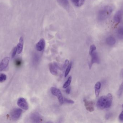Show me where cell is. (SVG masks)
<instances>
[{
    "mask_svg": "<svg viewBox=\"0 0 123 123\" xmlns=\"http://www.w3.org/2000/svg\"><path fill=\"white\" fill-rule=\"evenodd\" d=\"M112 96L110 93L107 96H102L97 102V107L101 110L109 108L112 105Z\"/></svg>",
    "mask_w": 123,
    "mask_h": 123,
    "instance_id": "cell-1",
    "label": "cell"
},
{
    "mask_svg": "<svg viewBox=\"0 0 123 123\" xmlns=\"http://www.w3.org/2000/svg\"><path fill=\"white\" fill-rule=\"evenodd\" d=\"M113 6L108 5L105 6L99 12L98 18L100 20H104L108 18L113 10Z\"/></svg>",
    "mask_w": 123,
    "mask_h": 123,
    "instance_id": "cell-2",
    "label": "cell"
},
{
    "mask_svg": "<svg viewBox=\"0 0 123 123\" xmlns=\"http://www.w3.org/2000/svg\"><path fill=\"white\" fill-rule=\"evenodd\" d=\"M50 92L53 95L57 97L58 99V101L61 104H62L64 103V99L61 91L55 87H51L50 88Z\"/></svg>",
    "mask_w": 123,
    "mask_h": 123,
    "instance_id": "cell-3",
    "label": "cell"
},
{
    "mask_svg": "<svg viewBox=\"0 0 123 123\" xmlns=\"http://www.w3.org/2000/svg\"><path fill=\"white\" fill-rule=\"evenodd\" d=\"M22 113V110L20 108H15L12 111L10 115L12 120L13 121L18 120L19 119Z\"/></svg>",
    "mask_w": 123,
    "mask_h": 123,
    "instance_id": "cell-4",
    "label": "cell"
},
{
    "mask_svg": "<svg viewBox=\"0 0 123 123\" xmlns=\"http://www.w3.org/2000/svg\"><path fill=\"white\" fill-rule=\"evenodd\" d=\"M50 71L53 75L57 76L58 75V70L60 69V66L56 63H51L49 64Z\"/></svg>",
    "mask_w": 123,
    "mask_h": 123,
    "instance_id": "cell-5",
    "label": "cell"
},
{
    "mask_svg": "<svg viewBox=\"0 0 123 123\" xmlns=\"http://www.w3.org/2000/svg\"><path fill=\"white\" fill-rule=\"evenodd\" d=\"M17 105L22 109L25 110L29 109V105L26 100L23 97H20L18 99L17 102Z\"/></svg>",
    "mask_w": 123,
    "mask_h": 123,
    "instance_id": "cell-6",
    "label": "cell"
},
{
    "mask_svg": "<svg viewBox=\"0 0 123 123\" xmlns=\"http://www.w3.org/2000/svg\"><path fill=\"white\" fill-rule=\"evenodd\" d=\"M10 58L8 57L4 58L0 62V71L5 70L8 65Z\"/></svg>",
    "mask_w": 123,
    "mask_h": 123,
    "instance_id": "cell-7",
    "label": "cell"
},
{
    "mask_svg": "<svg viewBox=\"0 0 123 123\" xmlns=\"http://www.w3.org/2000/svg\"><path fill=\"white\" fill-rule=\"evenodd\" d=\"M85 106L86 110L89 112H92L94 111V103L91 101H89L86 99L84 100Z\"/></svg>",
    "mask_w": 123,
    "mask_h": 123,
    "instance_id": "cell-8",
    "label": "cell"
},
{
    "mask_svg": "<svg viewBox=\"0 0 123 123\" xmlns=\"http://www.w3.org/2000/svg\"><path fill=\"white\" fill-rule=\"evenodd\" d=\"M30 118L34 123H40L43 121L42 117L38 113H32L30 116Z\"/></svg>",
    "mask_w": 123,
    "mask_h": 123,
    "instance_id": "cell-9",
    "label": "cell"
},
{
    "mask_svg": "<svg viewBox=\"0 0 123 123\" xmlns=\"http://www.w3.org/2000/svg\"><path fill=\"white\" fill-rule=\"evenodd\" d=\"M123 15V11L122 9H120L118 11L114 16V21L117 23H120L121 21V19Z\"/></svg>",
    "mask_w": 123,
    "mask_h": 123,
    "instance_id": "cell-10",
    "label": "cell"
},
{
    "mask_svg": "<svg viewBox=\"0 0 123 123\" xmlns=\"http://www.w3.org/2000/svg\"><path fill=\"white\" fill-rule=\"evenodd\" d=\"M92 56V60H91V63L89 65L90 68H91L92 66V64L95 63H99V57H98V55L97 53L94 51L92 55H90Z\"/></svg>",
    "mask_w": 123,
    "mask_h": 123,
    "instance_id": "cell-11",
    "label": "cell"
},
{
    "mask_svg": "<svg viewBox=\"0 0 123 123\" xmlns=\"http://www.w3.org/2000/svg\"><path fill=\"white\" fill-rule=\"evenodd\" d=\"M45 46V41L44 39L42 38L36 44V49L38 51H42L44 49Z\"/></svg>",
    "mask_w": 123,
    "mask_h": 123,
    "instance_id": "cell-12",
    "label": "cell"
},
{
    "mask_svg": "<svg viewBox=\"0 0 123 123\" xmlns=\"http://www.w3.org/2000/svg\"><path fill=\"white\" fill-rule=\"evenodd\" d=\"M24 39L22 37H21L19 38V42L16 46L17 49V53L18 54L21 53L23 50L24 46Z\"/></svg>",
    "mask_w": 123,
    "mask_h": 123,
    "instance_id": "cell-13",
    "label": "cell"
},
{
    "mask_svg": "<svg viewBox=\"0 0 123 123\" xmlns=\"http://www.w3.org/2000/svg\"><path fill=\"white\" fill-rule=\"evenodd\" d=\"M101 86V83L100 82H98L95 85V96L97 97H99Z\"/></svg>",
    "mask_w": 123,
    "mask_h": 123,
    "instance_id": "cell-14",
    "label": "cell"
},
{
    "mask_svg": "<svg viewBox=\"0 0 123 123\" xmlns=\"http://www.w3.org/2000/svg\"><path fill=\"white\" fill-rule=\"evenodd\" d=\"M107 44L109 45H113L115 44L116 40L114 37L112 36H110L107 38L106 39Z\"/></svg>",
    "mask_w": 123,
    "mask_h": 123,
    "instance_id": "cell-15",
    "label": "cell"
},
{
    "mask_svg": "<svg viewBox=\"0 0 123 123\" xmlns=\"http://www.w3.org/2000/svg\"><path fill=\"white\" fill-rule=\"evenodd\" d=\"M72 3L77 7H80L84 4L85 0H71Z\"/></svg>",
    "mask_w": 123,
    "mask_h": 123,
    "instance_id": "cell-16",
    "label": "cell"
},
{
    "mask_svg": "<svg viewBox=\"0 0 123 123\" xmlns=\"http://www.w3.org/2000/svg\"><path fill=\"white\" fill-rule=\"evenodd\" d=\"M72 79V77L71 76H70L68 78L67 81L64 84L63 86V88H64V89H66L69 86L70 84H71V82Z\"/></svg>",
    "mask_w": 123,
    "mask_h": 123,
    "instance_id": "cell-17",
    "label": "cell"
},
{
    "mask_svg": "<svg viewBox=\"0 0 123 123\" xmlns=\"http://www.w3.org/2000/svg\"><path fill=\"white\" fill-rule=\"evenodd\" d=\"M118 37L121 39H123V26H121L118 29L117 32Z\"/></svg>",
    "mask_w": 123,
    "mask_h": 123,
    "instance_id": "cell-18",
    "label": "cell"
},
{
    "mask_svg": "<svg viewBox=\"0 0 123 123\" xmlns=\"http://www.w3.org/2000/svg\"><path fill=\"white\" fill-rule=\"evenodd\" d=\"M72 65V62H70L68 65V66L67 68L66 71H65V74H64V77H67L68 74L69 73V72H70V71H71V69Z\"/></svg>",
    "mask_w": 123,
    "mask_h": 123,
    "instance_id": "cell-19",
    "label": "cell"
},
{
    "mask_svg": "<svg viewBox=\"0 0 123 123\" xmlns=\"http://www.w3.org/2000/svg\"><path fill=\"white\" fill-rule=\"evenodd\" d=\"M123 92V81L120 87H119V89L117 92V95L118 97H120L122 95V94Z\"/></svg>",
    "mask_w": 123,
    "mask_h": 123,
    "instance_id": "cell-20",
    "label": "cell"
},
{
    "mask_svg": "<svg viewBox=\"0 0 123 123\" xmlns=\"http://www.w3.org/2000/svg\"><path fill=\"white\" fill-rule=\"evenodd\" d=\"M7 77L4 73L0 74V82H3L6 80Z\"/></svg>",
    "mask_w": 123,
    "mask_h": 123,
    "instance_id": "cell-21",
    "label": "cell"
},
{
    "mask_svg": "<svg viewBox=\"0 0 123 123\" xmlns=\"http://www.w3.org/2000/svg\"><path fill=\"white\" fill-rule=\"evenodd\" d=\"M96 50V47L94 45H92L90 46L89 50V54L91 55L92 53L95 51Z\"/></svg>",
    "mask_w": 123,
    "mask_h": 123,
    "instance_id": "cell-22",
    "label": "cell"
},
{
    "mask_svg": "<svg viewBox=\"0 0 123 123\" xmlns=\"http://www.w3.org/2000/svg\"><path fill=\"white\" fill-rule=\"evenodd\" d=\"M17 53V47H15L12 50V58H14L15 56H16V53Z\"/></svg>",
    "mask_w": 123,
    "mask_h": 123,
    "instance_id": "cell-23",
    "label": "cell"
},
{
    "mask_svg": "<svg viewBox=\"0 0 123 123\" xmlns=\"http://www.w3.org/2000/svg\"><path fill=\"white\" fill-rule=\"evenodd\" d=\"M64 102L67 103H68V104H74V101L71 100L69 99H67V98H64Z\"/></svg>",
    "mask_w": 123,
    "mask_h": 123,
    "instance_id": "cell-24",
    "label": "cell"
},
{
    "mask_svg": "<svg viewBox=\"0 0 123 123\" xmlns=\"http://www.w3.org/2000/svg\"><path fill=\"white\" fill-rule=\"evenodd\" d=\"M69 64V61L68 59H66V60L65 61L64 64L63 66V68L65 69L66 68H67V66Z\"/></svg>",
    "mask_w": 123,
    "mask_h": 123,
    "instance_id": "cell-25",
    "label": "cell"
},
{
    "mask_svg": "<svg viewBox=\"0 0 123 123\" xmlns=\"http://www.w3.org/2000/svg\"><path fill=\"white\" fill-rule=\"evenodd\" d=\"M59 1L64 6H66L68 4V2L67 0H59Z\"/></svg>",
    "mask_w": 123,
    "mask_h": 123,
    "instance_id": "cell-26",
    "label": "cell"
},
{
    "mask_svg": "<svg viewBox=\"0 0 123 123\" xmlns=\"http://www.w3.org/2000/svg\"><path fill=\"white\" fill-rule=\"evenodd\" d=\"M112 116V114L111 113H108L105 115V118L107 120H108L109 119L111 116Z\"/></svg>",
    "mask_w": 123,
    "mask_h": 123,
    "instance_id": "cell-27",
    "label": "cell"
},
{
    "mask_svg": "<svg viewBox=\"0 0 123 123\" xmlns=\"http://www.w3.org/2000/svg\"><path fill=\"white\" fill-rule=\"evenodd\" d=\"M66 92L67 94H69L70 93V91H71V87H68L66 88Z\"/></svg>",
    "mask_w": 123,
    "mask_h": 123,
    "instance_id": "cell-28",
    "label": "cell"
},
{
    "mask_svg": "<svg viewBox=\"0 0 123 123\" xmlns=\"http://www.w3.org/2000/svg\"><path fill=\"white\" fill-rule=\"evenodd\" d=\"M119 117L120 120L123 121V111L119 116Z\"/></svg>",
    "mask_w": 123,
    "mask_h": 123,
    "instance_id": "cell-29",
    "label": "cell"
},
{
    "mask_svg": "<svg viewBox=\"0 0 123 123\" xmlns=\"http://www.w3.org/2000/svg\"><path fill=\"white\" fill-rule=\"evenodd\" d=\"M121 77H123V69L121 70Z\"/></svg>",
    "mask_w": 123,
    "mask_h": 123,
    "instance_id": "cell-30",
    "label": "cell"
},
{
    "mask_svg": "<svg viewBox=\"0 0 123 123\" xmlns=\"http://www.w3.org/2000/svg\"><path fill=\"white\" fill-rule=\"evenodd\" d=\"M122 106H123V105H122Z\"/></svg>",
    "mask_w": 123,
    "mask_h": 123,
    "instance_id": "cell-31",
    "label": "cell"
}]
</instances>
